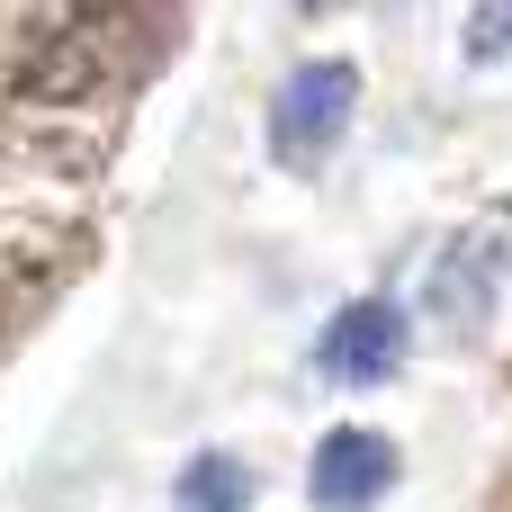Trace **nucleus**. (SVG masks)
I'll use <instances>...</instances> for the list:
<instances>
[{
    "label": "nucleus",
    "mask_w": 512,
    "mask_h": 512,
    "mask_svg": "<svg viewBox=\"0 0 512 512\" xmlns=\"http://www.w3.org/2000/svg\"><path fill=\"white\" fill-rule=\"evenodd\" d=\"M396 360H405V315H396L387 297L342 306V315L324 324V342H315V369H324V378H342V387H378Z\"/></svg>",
    "instance_id": "f03ea898"
},
{
    "label": "nucleus",
    "mask_w": 512,
    "mask_h": 512,
    "mask_svg": "<svg viewBox=\"0 0 512 512\" xmlns=\"http://www.w3.org/2000/svg\"><path fill=\"white\" fill-rule=\"evenodd\" d=\"M306 486H315V504H324V512H369L387 486H396V450H387L369 423H342V432H324Z\"/></svg>",
    "instance_id": "7ed1b4c3"
},
{
    "label": "nucleus",
    "mask_w": 512,
    "mask_h": 512,
    "mask_svg": "<svg viewBox=\"0 0 512 512\" xmlns=\"http://www.w3.org/2000/svg\"><path fill=\"white\" fill-rule=\"evenodd\" d=\"M180 512H252V477H243V459H225V450H207V459H189L180 468Z\"/></svg>",
    "instance_id": "20e7f679"
},
{
    "label": "nucleus",
    "mask_w": 512,
    "mask_h": 512,
    "mask_svg": "<svg viewBox=\"0 0 512 512\" xmlns=\"http://www.w3.org/2000/svg\"><path fill=\"white\" fill-rule=\"evenodd\" d=\"M512 36V9H486V18H477V27H468V45H477V54H495V45H504Z\"/></svg>",
    "instance_id": "39448f33"
},
{
    "label": "nucleus",
    "mask_w": 512,
    "mask_h": 512,
    "mask_svg": "<svg viewBox=\"0 0 512 512\" xmlns=\"http://www.w3.org/2000/svg\"><path fill=\"white\" fill-rule=\"evenodd\" d=\"M351 108H360V72H351V63H306V72H288V90L270 99V144H279V162H288V171L324 162V153L342 144Z\"/></svg>",
    "instance_id": "f257e3e1"
}]
</instances>
